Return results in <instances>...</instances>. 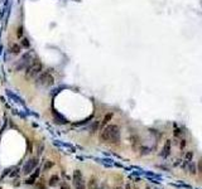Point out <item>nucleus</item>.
Wrapping results in <instances>:
<instances>
[{"mask_svg": "<svg viewBox=\"0 0 202 189\" xmlns=\"http://www.w3.org/2000/svg\"><path fill=\"white\" fill-rule=\"evenodd\" d=\"M54 83V78L51 74V69L42 72L37 78V85L38 86H52Z\"/></svg>", "mask_w": 202, "mask_h": 189, "instance_id": "3", "label": "nucleus"}, {"mask_svg": "<svg viewBox=\"0 0 202 189\" xmlns=\"http://www.w3.org/2000/svg\"><path fill=\"white\" fill-rule=\"evenodd\" d=\"M124 189H131V185L130 184H126V185H125V188Z\"/></svg>", "mask_w": 202, "mask_h": 189, "instance_id": "22", "label": "nucleus"}, {"mask_svg": "<svg viewBox=\"0 0 202 189\" xmlns=\"http://www.w3.org/2000/svg\"><path fill=\"white\" fill-rule=\"evenodd\" d=\"M173 135H174V138H179V136L182 135V129H181L177 124L173 125Z\"/></svg>", "mask_w": 202, "mask_h": 189, "instance_id": "12", "label": "nucleus"}, {"mask_svg": "<svg viewBox=\"0 0 202 189\" xmlns=\"http://www.w3.org/2000/svg\"><path fill=\"white\" fill-rule=\"evenodd\" d=\"M171 149H172V141L171 140H167L164 142V145H163V148H162L160 156H162V158H164V159H167L169 155H171Z\"/></svg>", "mask_w": 202, "mask_h": 189, "instance_id": "6", "label": "nucleus"}, {"mask_svg": "<svg viewBox=\"0 0 202 189\" xmlns=\"http://www.w3.org/2000/svg\"><path fill=\"white\" fill-rule=\"evenodd\" d=\"M61 189H70V187L67 185V183H63V184L61 185Z\"/></svg>", "mask_w": 202, "mask_h": 189, "instance_id": "21", "label": "nucleus"}, {"mask_svg": "<svg viewBox=\"0 0 202 189\" xmlns=\"http://www.w3.org/2000/svg\"><path fill=\"white\" fill-rule=\"evenodd\" d=\"M58 182H60L58 175H52L51 179H49V182H48V184H49V187H56V185L58 184Z\"/></svg>", "mask_w": 202, "mask_h": 189, "instance_id": "13", "label": "nucleus"}, {"mask_svg": "<svg viewBox=\"0 0 202 189\" xmlns=\"http://www.w3.org/2000/svg\"><path fill=\"white\" fill-rule=\"evenodd\" d=\"M20 43H22V47L23 48H29V47H30V43H29V40L27 39V38H22Z\"/></svg>", "mask_w": 202, "mask_h": 189, "instance_id": "16", "label": "nucleus"}, {"mask_svg": "<svg viewBox=\"0 0 202 189\" xmlns=\"http://www.w3.org/2000/svg\"><path fill=\"white\" fill-rule=\"evenodd\" d=\"M100 141L102 142H111V144H119L120 141V129L118 125H107L106 127L101 130L100 132Z\"/></svg>", "mask_w": 202, "mask_h": 189, "instance_id": "1", "label": "nucleus"}, {"mask_svg": "<svg viewBox=\"0 0 202 189\" xmlns=\"http://www.w3.org/2000/svg\"><path fill=\"white\" fill-rule=\"evenodd\" d=\"M97 187V179L96 178H91L90 179V188L91 189H96Z\"/></svg>", "mask_w": 202, "mask_h": 189, "instance_id": "17", "label": "nucleus"}, {"mask_svg": "<svg viewBox=\"0 0 202 189\" xmlns=\"http://www.w3.org/2000/svg\"><path fill=\"white\" fill-rule=\"evenodd\" d=\"M192 158H193V153H192V151H187L186 155H184L183 161H182V168L188 167V164L192 161Z\"/></svg>", "mask_w": 202, "mask_h": 189, "instance_id": "8", "label": "nucleus"}, {"mask_svg": "<svg viewBox=\"0 0 202 189\" xmlns=\"http://www.w3.org/2000/svg\"><path fill=\"white\" fill-rule=\"evenodd\" d=\"M145 189H150V187H145Z\"/></svg>", "mask_w": 202, "mask_h": 189, "instance_id": "24", "label": "nucleus"}, {"mask_svg": "<svg viewBox=\"0 0 202 189\" xmlns=\"http://www.w3.org/2000/svg\"><path fill=\"white\" fill-rule=\"evenodd\" d=\"M53 115H54V119H56V121H57V122L58 124H66L67 122V120H66V119H64V117H62V116H61V115H58V113L57 112H53Z\"/></svg>", "mask_w": 202, "mask_h": 189, "instance_id": "14", "label": "nucleus"}, {"mask_svg": "<svg viewBox=\"0 0 202 189\" xmlns=\"http://www.w3.org/2000/svg\"><path fill=\"white\" fill-rule=\"evenodd\" d=\"M187 168H188V173L191 174V175H196V174H197V165H196L193 161L189 163Z\"/></svg>", "mask_w": 202, "mask_h": 189, "instance_id": "10", "label": "nucleus"}, {"mask_svg": "<svg viewBox=\"0 0 202 189\" xmlns=\"http://www.w3.org/2000/svg\"><path fill=\"white\" fill-rule=\"evenodd\" d=\"M113 189H123L121 187H116V188H113Z\"/></svg>", "mask_w": 202, "mask_h": 189, "instance_id": "23", "label": "nucleus"}, {"mask_svg": "<svg viewBox=\"0 0 202 189\" xmlns=\"http://www.w3.org/2000/svg\"><path fill=\"white\" fill-rule=\"evenodd\" d=\"M9 51H10V53H13V54H18V53H20V51H22V45L17 44V43H13L9 47Z\"/></svg>", "mask_w": 202, "mask_h": 189, "instance_id": "9", "label": "nucleus"}, {"mask_svg": "<svg viewBox=\"0 0 202 189\" xmlns=\"http://www.w3.org/2000/svg\"><path fill=\"white\" fill-rule=\"evenodd\" d=\"M72 182H74L75 189H86V184L82 176V173L80 170H75L74 175H72Z\"/></svg>", "mask_w": 202, "mask_h": 189, "instance_id": "4", "label": "nucleus"}, {"mask_svg": "<svg viewBox=\"0 0 202 189\" xmlns=\"http://www.w3.org/2000/svg\"><path fill=\"white\" fill-rule=\"evenodd\" d=\"M38 167V158H33V159H29V160L24 164L23 167V174H29L32 173L36 168Z\"/></svg>", "mask_w": 202, "mask_h": 189, "instance_id": "5", "label": "nucleus"}, {"mask_svg": "<svg viewBox=\"0 0 202 189\" xmlns=\"http://www.w3.org/2000/svg\"><path fill=\"white\" fill-rule=\"evenodd\" d=\"M42 68H43L42 63L38 62V59H34L33 62L27 67V71H25V78H27V80H30V78H34L36 76L40 74Z\"/></svg>", "mask_w": 202, "mask_h": 189, "instance_id": "2", "label": "nucleus"}, {"mask_svg": "<svg viewBox=\"0 0 202 189\" xmlns=\"http://www.w3.org/2000/svg\"><path fill=\"white\" fill-rule=\"evenodd\" d=\"M53 165H54V163L53 161H51V160H46L44 161V167H43V170H48V169H51V168H53Z\"/></svg>", "mask_w": 202, "mask_h": 189, "instance_id": "15", "label": "nucleus"}, {"mask_svg": "<svg viewBox=\"0 0 202 189\" xmlns=\"http://www.w3.org/2000/svg\"><path fill=\"white\" fill-rule=\"evenodd\" d=\"M154 189H159V188H154Z\"/></svg>", "mask_w": 202, "mask_h": 189, "instance_id": "25", "label": "nucleus"}, {"mask_svg": "<svg viewBox=\"0 0 202 189\" xmlns=\"http://www.w3.org/2000/svg\"><path fill=\"white\" fill-rule=\"evenodd\" d=\"M39 171H40L39 169H37L36 173L32 174V176H30V178H29L25 183H27V184H34V183H36V180H37V178H38V175H39Z\"/></svg>", "mask_w": 202, "mask_h": 189, "instance_id": "11", "label": "nucleus"}, {"mask_svg": "<svg viewBox=\"0 0 202 189\" xmlns=\"http://www.w3.org/2000/svg\"><path fill=\"white\" fill-rule=\"evenodd\" d=\"M23 27H18V29H17V37L18 38H23Z\"/></svg>", "mask_w": 202, "mask_h": 189, "instance_id": "18", "label": "nucleus"}, {"mask_svg": "<svg viewBox=\"0 0 202 189\" xmlns=\"http://www.w3.org/2000/svg\"><path fill=\"white\" fill-rule=\"evenodd\" d=\"M198 171H200V173H202V160L198 161Z\"/></svg>", "mask_w": 202, "mask_h": 189, "instance_id": "20", "label": "nucleus"}, {"mask_svg": "<svg viewBox=\"0 0 202 189\" xmlns=\"http://www.w3.org/2000/svg\"><path fill=\"white\" fill-rule=\"evenodd\" d=\"M113 117H114V112H107L106 115L104 116V119L101 120V122H100V127H101V130L104 129V127H106L107 125L110 124V121L113 120Z\"/></svg>", "mask_w": 202, "mask_h": 189, "instance_id": "7", "label": "nucleus"}, {"mask_svg": "<svg viewBox=\"0 0 202 189\" xmlns=\"http://www.w3.org/2000/svg\"><path fill=\"white\" fill-rule=\"evenodd\" d=\"M186 145H187V141H186V139H182V140H181V144H179V149H181V150H184V148H186Z\"/></svg>", "mask_w": 202, "mask_h": 189, "instance_id": "19", "label": "nucleus"}]
</instances>
